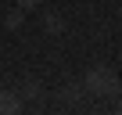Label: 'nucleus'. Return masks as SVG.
Returning <instances> with one entry per match:
<instances>
[{
  "label": "nucleus",
  "instance_id": "0eeeda50",
  "mask_svg": "<svg viewBox=\"0 0 122 115\" xmlns=\"http://www.w3.org/2000/svg\"><path fill=\"white\" fill-rule=\"evenodd\" d=\"M15 4H18L22 11H32V7H40V4H43V0H15Z\"/></svg>",
  "mask_w": 122,
  "mask_h": 115
},
{
  "label": "nucleus",
  "instance_id": "7ed1b4c3",
  "mask_svg": "<svg viewBox=\"0 0 122 115\" xmlns=\"http://www.w3.org/2000/svg\"><path fill=\"white\" fill-rule=\"evenodd\" d=\"M43 29H47L50 36H61V32H65V18H61L57 11H47V15H43Z\"/></svg>",
  "mask_w": 122,
  "mask_h": 115
},
{
  "label": "nucleus",
  "instance_id": "f03ea898",
  "mask_svg": "<svg viewBox=\"0 0 122 115\" xmlns=\"http://www.w3.org/2000/svg\"><path fill=\"white\" fill-rule=\"evenodd\" d=\"M15 111H22V97L11 90H0V115H15Z\"/></svg>",
  "mask_w": 122,
  "mask_h": 115
},
{
  "label": "nucleus",
  "instance_id": "f257e3e1",
  "mask_svg": "<svg viewBox=\"0 0 122 115\" xmlns=\"http://www.w3.org/2000/svg\"><path fill=\"white\" fill-rule=\"evenodd\" d=\"M83 90L86 94H97V97H115L118 94V76L111 68H104V65H93L86 72V79H83Z\"/></svg>",
  "mask_w": 122,
  "mask_h": 115
},
{
  "label": "nucleus",
  "instance_id": "20e7f679",
  "mask_svg": "<svg viewBox=\"0 0 122 115\" xmlns=\"http://www.w3.org/2000/svg\"><path fill=\"white\" fill-rule=\"evenodd\" d=\"M22 101H40L43 97V86L36 83V79H29V83H22V94H18Z\"/></svg>",
  "mask_w": 122,
  "mask_h": 115
},
{
  "label": "nucleus",
  "instance_id": "39448f33",
  "mask_svg": "<svg viewBox=\"0 0 122 115\" xmlns=\"http://www.w3.org/2000/svg\"><path fill=\"white\" fill-rule=\"evenodd\" d=\"M83 97V83H65V86H61V101H79Z\"/></svg>",
  "mask_w": 122,
  "mask_h": 115
},
{
  "label": "nucleus",
  "instance_id": "423d86ee",
  "mask_svg": "<svg viewBox=\"0 0 122 115\" xmlns=\"http://www.w3.org/2000/svg\"><path fill=\"white\" fill-rule=\"evenodd\" d=\"M22 22H25V11H22L18 4H15V7L7 11V18H4V25H7V29H22Z\"/></svg>",
  "mask_w": 122,
  "mask_h": 115
}]
</instances>
